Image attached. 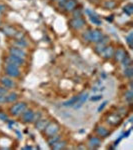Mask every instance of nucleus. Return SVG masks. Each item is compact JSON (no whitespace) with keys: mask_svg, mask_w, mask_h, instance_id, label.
I'll list each match as a JSON object with an SVG mask.
<instances>
[{"mask_svg":"<svg viewBox=\"0 0 133 150\" xmlns=\"http://www.w3.org/2000/svg\"><path fill=\"white\" fill-rule=\"evenodd\" d=\"M33 114H34L33 110L27 109V108H26V109L24 110L22 113H21L20 118H21V120H22L24 123H30L31 121H32Z\"/></svg>","mask_w":133,"mask_h":150,"instance_id":"obj_9","label":"nucleus"},{"mask_svg":"<svg viewBox=\"0 0 133 150\" xmlns=\"http://www.w3.org/2000/svg\"><path fill=\"white\" fill-rule=\"evenodd\" d=\"M15 45L16 47H19V48H24L28 45V43L26 42L24 39H16L15 41Z\"/></svg>","mask_w":133,"mask_h":150,"instance_id":"obj_29","label":"nucleus"},{"mask_svg":"<svg viewBox=\"0 0 133 150\" xmlns=\"http://www.w3.org/2000/svg\"><path fill=\"white\" fill-rule=\"evenodd\" d=\"M6 102V97L3 94H0V103H4Z\"/></svg>","mask_w":133,"mask_h":150,"instance_id":"obj_39","label":"nucleus"},{"mask_svg":"<svg viewBox=\"0 0 133 150\" xmlns=\"http://www.w3.org/2000/svg\"><path fill=\"white\" fill-rule=\"evenodd\" d=\"M84 25H85V20L81 17L73 18L69 21V26L73 28L74 30H79L82 27H84Z\"/></svg>","mask_w":133,"mask_h":150,"instance_id":"obj_5","label":"nucleus"},{"mask_svg":"<svg viewBox=\"0 0 133 150\" xmlns=\"http://www.w3.org/2000/svg\"><path fill=\"white\" fill-rule=\"evenodd\" d=\"M108 41H109V39H108L107 36H104L103 35V37L101 38V40L99 41V42L96 43V47H95V52L98 53V54H100L101 51H102L103 49H104V47L107 45Z\"/></svg>","mask_w":133,"mask_h":150,"instance_id":"obj_11","label":"nucleus"},{"mask_svg":"<svg viewBox=\"0 0 133 150\" xmlns=\"http://www.w3.org/2000/svg\"><path fill=\"white\" fill-rule=\"evenodd\" d=\"M85 12L87 13V15L89 16V19H90V21L93 24H95V25H97V26H100L101 24H102V21H101V19L99 18V16L96 13H94L93 11L89 10V9H87Z\"/></svg>","mask_w":133,"mask_h":150,"instance_id":"obj_10","label":"nucleus"},{"mask_svg":"<svg viewBox=\"0 0 133 150\" xmlns=\"http://www.w3.org/2000/svg\"><path fill=\"white\" fill-rule=\"evenodd\" d=\"M77 6V2L75 0H66L63 8L66 12H72Z\"/></svg>","mask_w":133,"mask_h":150,"instance_id":"obj_17","label":"nucleus"},{"mask_svg":"<svg viewBox=\"0 0 133 150\" xmlns=\"http://www.w3.org/2000/svg\"><path fill=\"white\" fill-rule=\"evenodd\" d=\"M23 149H32V147H30V146H26V147H24Z\"/></svg>","mask_w":133,"mask_h":150,"instance_id":"obj_42","label":"nucleus"},{"mask_svg":"<svg viewBox=\"0 0 133 150\" xmlns=\"http://www.w3.org/2000/svg\"><path fill=\"white\" fill-rule=\"evenodd\" d=\"M115 6H116V2L113 1V0H106V1H104V3H103V7L105 9H113L115 8Z\"/></svg>","mask_w":133,"mask_h":150,"instance_id":"obj_24","label":"nucleus"},{"mask_svg":"<svg viewBox=\"0 0 133 150\" xmlns=\"http://www.w3.org/2000/svg\"><path fill=\"white\" fill-rule=\"evenodd\" d=\"M8 93V89L5 88L4 86H0V94H3V95H6Z\"/></svg>","mask_w":133,"mask_h":150,"instance_id":"obj_37","label":"nucleus"},{"mask_svg":"<svg viewBox=\"0 0 133 150\" xmlns=\"http://www.w3.org/2000/svg\"><path fill=\"white\" fill-rule=\"evenodd\" d=\"M27 108V105H26L25 102H18V103H15L10 107L9 109V112L12 116L14 117H17V116H20L21 113L23 112L24 110Z\"/></svg>","mask_w":133,"mask_h":150,"instance_id":"obj_1","label":"nucleus"},{"mask_svg":"<svg viewBox=\"0 0 133 150\" xmlns=\"http://www.w3.org/2000/svg\"><path fill=\"white\" fill-rule=\"evenodd\" d=\"M48 119L46 118H40V119H38L37 121H36L34 124H35V128L38 130V131H43V130L45 129V127H46V125L48 124Z\"/></svg>","mask_w":133,"mask_h":150,"instance_id":"obj_16","label":"nucleus"},{"mask_svg":"<svg viewBox=\"0 0 133 150\" xmlns=\"http://www.w3.org/2000/svg\"><path fill=\"white\" fill-rule=\"evenodd\" d=\"M90 1H93V0H90Z\"/></svg>","mask_w":133,"mask_h":150,"instance_id":"obj_45","label":"nucleus"},{"mask_svg":"<svg viewBox=\"0 0 133 150\" xmlns=\"http://www.w3.org/2000/svg\"><path fill=\"white\" fill-rule=\"evenodd\" d=\"M59 129H60V126L57 122H55V121L48 122V124L46 125L45 129L43 130V132H44L45 136L50 137V136H52V135L57 134V133L59 132Z\"/></svg>","mask_w":133,"mask_h":150,"instance_id":"obj_2","label":"nucleus"},{"mask_svg":"<svg viewBox=\"0 0 133 150\" xmlns=\"http://www.w3.org/2000/svg\"><path fill=\"white\" fill-rule=\"evenodd\" d=\"M73 16H74V18H77V17H81L82 16V10L80 8H75L73 11Z\"/></svg>","mask_w":133,"mask_h":150,"instance_id":"obj_32","label":"nucleus"},{"mask_svg":"<svg viewBox=\"0 0 133 150\" xmlns=\"http://www.w3.org/2000/svg\"><path fill=\"white\" fill-rule=\"evenodd\" d=\"M99 55H100L103 59H110V58H112L113 55H114V48H113V46H111V45H106L104 47V49L101 51V53Z\"/></svg>","mask_w":133,"mask_h":150,"instance_id":"obj_6","label":"nucleus"},{"mask_svg":"<svg viewBox=\"0 0 133 150\" xmlns=\"http://www.w3.org/2000/svg\"><path fill=\"white\" fill-rule=\"evenodd\" d=\"M95 131H96V134H97L98 136H100V137H107V136H109V135H110L109 130H108L107 128H105L104 126H100V125L96 127Z\"/></svg>","mask_w":133,"mask_h":150,"instance_id":"obj_18","label":"nucleus"},{"mask_svg":"<svg viewBox=\"0 0 133 150\" xmlns=\"http://www.w3.org/2000/svg\"><path fill=\"white\" fill-rule=\"evenodd\" d=\"M112 19H113L112 17H110V18L109 17H106V20H108V21H112Z\"/></svg>","mask_w":133,"mask_h":150,"instance_id":"obj_41","label":"nucleus"},{"mask_svg":"<svg viewBox=\"0 0 133 150\" xmlns=\"http://www.w3.org/2000/svg\"><path fill=\"white\" fill-rule=\"evenodd\" d=\"M5 61L7 63H12V64H15L17 66H20V65L24 64V59L23 58L17 57V56H13V55H9L8 57H6Z\"/></svg>","mask_w":133,"mask_h":150,"instance_id":"obj_13","label":"nucleus"},{"mask_svg":"<svg viewBox=\"0 0 133 150\" xmlns=\"http://www.w3.org/2000/svg\"><path fill=\"white\" fill-rule=\"evenodd\" d=\"M123 11L124 13H126L128 16H131L133 13V4L132 3H128L124 7H123Z\"/></svg>","mask_w":133,"mask_h":150,"instance_id":"obj_25","label":"nucleus"},{"mask_svg":"<svg viewBox=\"0 0 133 150\" xmlns=\"http://www.w3.org/2000/svg\"><path fill=\"white\" fill-rule=\"evenodd\" d=\"M107 103H108V101H104V102H103V103H101V105L99 106L98 109H97L98 112H101V111H102L103 109H104V107H105L106 105H107Z\"/></svg>","mask_w":133,"mask_h":150,"instance_id":"obj_36","label":"nucleus"},{"mask_svg":"<svg viewBox=\"0 0 133 150\" xmlns=\"http://www.w3.org/2000/svg\"><path fill=\"white\" fill-rule=\"evenodd\" d=\"M121 122L122 119L119 114H110L107 117V123L111 126H118Z\"/></svg>","mask_w":133,"mask_h":150,"instance_id":"obj_7","label":"nucleus"},{"mask_svg":"<svg viewBox=\"0 0 133 150\" xmlns=\"http://www.w3.org/2000/svg\"><path fill=\"white\" fill-rule=\"evenodd\" d=\"M6 97V102L8 103H13V102H16V100L18 99V95L17 93L15 92H11V93H7L5 95Z\"/></svg>","mask_w":133,"mask_h":150,"instance_id":"obj_22","label":"nucleus"},{"mask_svg":"<svg viewBox=\"0 0 133 150\" xmlns=\"http://www.w3.org/2000/svg\"><path fill=\"white\" fill-rule=\"evenodd\" d=\"M56 1H57V3H58V6H59V7H63L64 4H65V2H66V0H56Z\"/></svg>","mask_w":133,"mask_h":150,"instance_id":"obj_38","label":"nucleus"},{"mask_svg":"<svg viewBox=\"0 0 133 150\" xmlns=\"http://www.w3.org/2000/svg\"><path fill=\"white\" fill-rule=\"evenodd\" d=\"M60 139H61V136H60V135H58V134H55V135H52V136L48 137L47 142H48V144L51 146L53 143H55V142L58 141V140H60Z\"/></svg>","mask_w":133,"mask_h":150,"instance_id":"obj_26","label":"nucleus"},{"mask_svg":"<svg viewBox=\"0 0 133 150\" xmlns=\"http://www.w3.org/2000/svg\"><path fill=\"white\" fill-rule=\"evenodd\" d=\"M0 26H1V21H0Z\"/></svg>","mask_w":133,"mask_h":150,"instance_id":"obj_43","label":"nucleus"},{"mask_svg":"<svg viewBox=\"0 0 133 150\" xmlns=\"http://www.w3.org/2000/svg\"><path fill=\"white\" fill-rule=\"evenodd\" d=\"M102 94H99V95H94L92 96V97L90 98V100L91 101H98V100H100V99H102Z\"/></svg>","mask_w":133,"mask_h":150,"instance_id":"obj_35","label":"nucleus"},{"mask_svg":"<svg viewBox=\"0 0 133 150\" xmlns=\"http://www.w3.org/2000/svg\"><path fill=\"white\" fill-rule=\"evenodd\" d=\"M124 75L127 77V78L131 79L133 76V68H132V65H129V66L125 67L124 69Z\"/></svg>","mask_w":133,"mask_h":150,"instance_id":"obj_27","label":"nucleus"},{"mask_svg":"<svg viewBox=\"0 0 133 150\" xmlns=\"http://www.w3.org/2000/svg\"><path fill=\"white\" fill-rule=\"evenodd\" d=\"M126 43L128 44L129 48H131L132 49V47H133V34H132V32H130L129 34L126 36Z\"/></svg>","mask_w":133,"mask_h":150,"instance_id":"obj_31","label":"nucleus"},{"mask_svg":"<svg viewBox=\"0 0 133 150\" xmlns=\"http://www.w3.org/2000/svg\"><path fill=\"white\" fill-rule=\"evenodd\" d=\"M0 120H2V121H9V117L8 115L5 114L4 112H0Z\"/></svg>","mask_w":133,"mask_h":150,"instance_id":"obj_34","label":"nucleus"},{"mask_svg":"<svg viewBox=\"0 0 133 150\" xmlns=\"http://www.w3.org/2000/svg\"><path fill=\"white\" fill-rule=\"evenodd\" d=\"M125 55H126V52L124 51V49H122V48H119V49H117L116 51H114V59L115 61L117 62H121L122 59L125 57Z\"/></svg>","mask_w":133,"mask_h":150,"instance_id":"obj_20","label":"nucleus"},{"mask_svg":"<svg viewBox=\"0 0 133 150\" xmlns=\"http://www.w3.org/2000/svg\"><path fill=\"white\" fill-rule=\"evenodd\" d=\"M124 97H125V100H126L127 102H129L130 104L132 103V100H133V91H132V89H130V90H128V91L125 92Z\"/></svg>","mask_w":133,"mask_h":150,"instance_id":"obj_28","label":"nucleus"},{"mask_svg":"<svg viewBox=\"0 0 133 150\" xmlns=\"http://www.w3.org/2000/svg\"><path fill=\"white\" fill-rule=\"evenodd\" d=\"M0 16H1V12H0Z\"/></svg>","mask_w":133,"mask_h":150,"instance_id":"obj_44","label":"nucleus"},{"mask_svg":"<svg viewBox=\"0 0 133 150\" xmlns=\"http://www.w3.org/2000/svg\"><path fill=\"white\" fill-rule=\"evenodd\" d=\"M5 8H6V7L4 6L3 4H0V12H1V13H2V12H3L4 10H5Z\"/></svg>","mask_w":133,"mask_h":150,"instance_id":"obj_40","label":"nucleus"},{"mask_svg":"<svg viewBox=\"0 0 133 150\" xmlns=\"http://www.w3.org/2000/svg\"><path fill=\"white\" fill-rule=\"evenodd\" d=\"M9 53H10V55L23 58V59L26 57V52L24 51L22 48H19V47H16V46L11 47L10 49H9Z\"/></svg>","mask_w":133,"mask_h":150,"instance_id":"obj_12","label":"nucleus"},{"mask_svg":"<svg viewBox=\"0 0 133 150\" xmlns=\"http://www.w3.org/2000/svg\"><path fill=\"white\" fill-rule=\"evenodd\" d=\"M78 96L79 95H76V96H74V97L70 98L69 100H67L62 103V105H63L64 107H71V106H74V104L76 103L77 99H78Z\"/></svg>","mask_w":133,"mask_h":150,"instance_id":"obj_23","label":"nucleus"},{"mask_svg":"<svg viewBox=\"0 0 133 150\" xmlns=\"http://www.w3.org/2000/svg\"><path fill=\"white\" fill-rule=\"evenodd\" d=\"M2 32L4 33L6 36H9V37H13V36L16 35V33H17V30H16L14 27H12V26H4L3 29H2Z\"/></svg>","mask_w":133,"mask_h":150,"instance_id":"obj_19","label":"nucleus"},{"mask_svg":"<svg viewBox=\"0 0 133 150\" xmlns=\"http://www.w3.org/2000/svg\"><path fill=\"white\" fill-rule=\"evenodd\" d=\"M0 83H1L2 86H4L7 89L13 88V87L15 86V83H14V81L12 80L11 78H9V77H5V76L1 77V78H0Z\"/></svg>","mask_w":133,"mask_h":150,"instance_id":"obj_15","label":"nucleus"},{"mask_svg":"<svg viewBox=\"0 0 133 150\" xmlns=\"http://www.w3.org/2000/svg\"><path fill=\"white\" fill-rule=\"evenodd\" d=\"M4 70H5V73L8 75L9 77H12V78H15V77H18L20 75V70H19V66L12 63H7L4 66Z\"/></svg>","mask_w":133,"mask_h":150,"instance_id":"obj_3","label":"nucleus"},{"mask_svg":"<svg viewBox=\"0 0 133 150\" xmlns=\"http://www.w3.org/2000/svg\"><path fill=\"white\" fill-rule=\"evenodd\" d=\"M88 96H89V94L87 92L80 93V94H79V96H78V99H77L76 103L74 104L73 107L75 108V109H79V108H81L82 106L84 105V103L86 102L87 99H88Z\"/></svg>","mask_w":133,"mask_h":150,"instance_id":"obj_8","label":"nucleus"},{"mask_svg":"<svg viewBox=\"0 0 133 150\" xmlns=\"http://www.w3.org/2000/svg\"><path fill=\"white\" fill-rule=\"evenodd\" d=\"M121 63H122V66L124 67V68H125V67H127V66H129V65H131V58H130L126 54V55H125V57L122 59Z\"/></svg>","mask_w":133,"mask_h":150,"instance_id":"obj_30","label":"nucleus"},{"mask_svg":"<svg viewBox=\"0 0 133 150\" xmlns=\"http://www.w3.org/2000/svg\"><path fill=\"white\" fill-rule=\"evenodd\" d=\"M66 145H67V142L65 140H58L55 143H53L51 145V148L54 149V150H61V149H64L66 148Z\"/></svg>","mask_w":133,"mask_h":150,"instance_id":"obj_21","label":"nucleus"},{"mask_svg":"<svg viewBox=\"0 0 133 150\" xmlns=\"http://www.w3.org/2000/svg\"><path fill=\"white\" fill-rule=\"evenodd\" d=\"M87 144H88V147L90 149H96L101 145V140L99 137L91 136L90 138L88 139V143Z\"/></svg>","mask_w":133,"mask_h":150,"instance_id":"obj_14","label":"nucleus"},{"mask_svg":"<svg viewBox=\"0 0 133 150\" xmlns=\"http://www.w3.org/2000/svg\"><path fill=\"white\" fill-rule=\"evenodd\" d=\"M41 112H34V114H33V118H32V123H35L36 121H37L38 119H40L41 118Z\"/></svg>","mask_w":133,"mask_h":150,"instance_id":"obj_33","label":"nucleus"},{"mask_svg":"<svg viewBox=\"0 0 133 150\" xmlns=\"http://www.w3.org/2000/svg\"><path fill=\"white\" fill-rule=\"evenodd\" d=\"M103 37L102 31L98 29H89V42L97 43Z\"/></svg>","mask_w":133,"mask_h":150,"instance_id":"obj_4","label":"nucleus"}]
</instances>
